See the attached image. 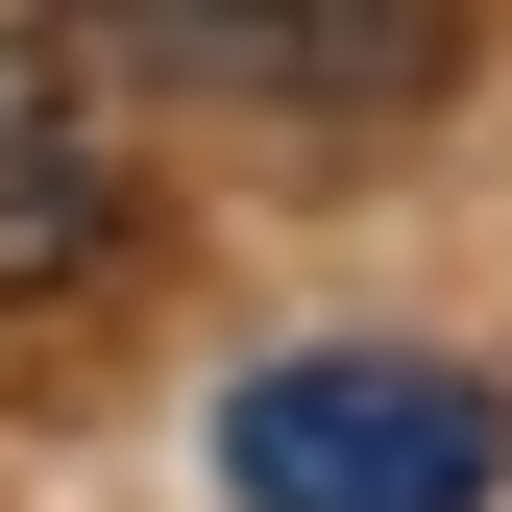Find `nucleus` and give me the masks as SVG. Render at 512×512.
Returning a JSON list of instances; mask_svg holds the SVG:
<instances>
[{"instance_id":"nucleus-2","label":"nucleus","mask_w":512,"mask_h":512,"mask_svg":"<svg viewBox=\"0 0 512 512\" xmlns=\"http://www.w3.org/2000/svg\"><path fill=\"white\" fill-rule=\"evenodd\" d=\"M74 74H171V98H269V122H391L464 74V0H49Z\"/></svg>"},{"instance_id":"nucleus-3","label":"nucleus","mask_w":512,"mask_h":512,"mask_svg":"<svg viewBox=\"0 0 512 512\" xmlns=\"http://www.w3.org/2000/svg\"><path fill=\"white\" fill-rule=\"evenodd\" d=\"M122 196H147V171H122V98L0 0V293H74L122 244Z\"/></svg>"},{"instance_id":"nucleus-1","label":"nucleus","mask_w":512,"mask_h":512,"mask_svg":"<svg viewBox=\"0 0 512 512\" xmlns=\"http://www.w3.org/2000/svg\"><path fill=\"white\" fill-rule=\"evenodd\" d=\"M488 464H512L488 366H415V342H293V366H244V415H220L244 512H488Z\"/></svg>"}]
</instances>
